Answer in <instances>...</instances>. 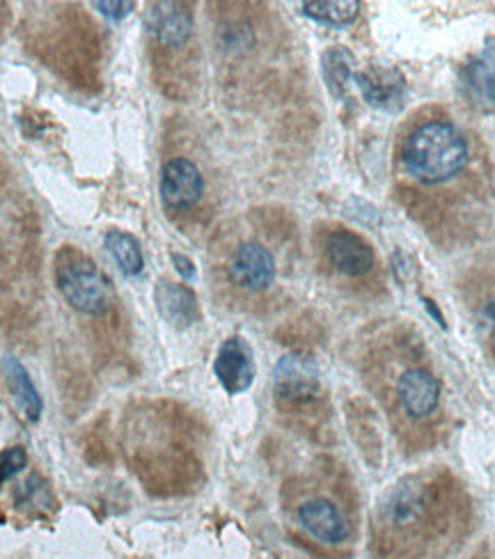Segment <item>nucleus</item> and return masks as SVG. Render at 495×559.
I'll use <instances>...</instances> for the list:
<instances>
[{
  "mask_svg": "<svg viewBox=\"0 0 495 559\" xmlns=\"http://www.w3.org/2000/svg\"><path fill=\"white\" fill-rule=\"evenodd\" d=\"M478 135L440 106L415 110L394 143L397 193L424 223L438 227L445 212L473 200L482 181Z\"/></svg>",
  "mask_w": 495,
  "mask_h": 559,
  "instance_id": "obj_1",
  "label": "nucleus"
},
{
  "mask_svg": "<svg viewBox=\"0 0 495 559\" xmlns=\"http://www.w3.org/2000/svg\"><path fill=\"white\" fill-rule=\"evenodd\" d=\"M363 374L399 445L406 452L436 445L445 429L443 379L427 344L413 329L386 325L367 348Z\"/></svg>",
  "mask_w": 495,
  "mask_h": 559,
  "instance_id": "obj_2",
  "label": "nucleus"
},
{
  "mask_svg": "<svg viewBox=\"0 0 495 559\" xmlns=\"http://www.w3.org/2000/svg\"><path fill=\"white\" fill-rule=\"evenodd\" d=\"M465 502L443 471H422L394 481L374 516L379 559H452L465 537Z\"/></svg>",
  "mask_w": 495,
  "mask_h": 559,
  "instance_id": "obj_3",
  "label": "nucleus"
},
{
  "mask_svg": "<svg viewBox=\"0 0 495 559\" xmlns=\"http://www.w3.org/2000/svg\"><path fill=\"white\" fill-rule=\"evenodd\" d=\"M54 273L62 298L76 312L99 317L110 310L115 298L110 277L76 246H62L58 250Z\"/></svg>",
  "mask_w": 495,
  "mask_h": 559,
  "instance_id": "obj_4",
  "label": "nucleus"
},
{
  "mask_svg": "<svg viewBox=\"0 0 495 559\" xmlns=\"http://www.w3.org/2000/svg\"><path fill=\"white\" fill-rule=\"evenodd\" d=\"M294 521L305 537L323 548H349L356 539V523H353L346 500L328 491L303 496L294 507Z\"/></svg>",
  "mask_w": 495,
  "mask_h": 559,
  "instance_id": "obj_5",
  "label": "nucleus"
},
{
  "mask_svg": "<svg viewBox=\"0 0 495 559\" xmlns=\"http://www.w3.org/2000/svg\"><path fill=\"white\" fill-rule=\"evenodd\" d=\"M227 285L250 296H262L278 283V258L271 246L255 237L241 239L227 254Z\"/></svg>",
  "mask_w": 495,
  "mask_h": 559,
  "instance_id": "obj_6",
  "label": "nucleus"
},
{
  "mask_svg": "<svg viewBox=\"0 0 495 559\" xmlns=\"http://www.w3.org/2000/svg\"><path fill=\"white\" fill-rule=\"evenodd\" d=\"M459 289L475 331L495 362V250L468 269Z\"/></svg>",
  "mask_w": 495,
  "mask_h": 559,
  "instance_id": "obj_7",
  "label": "nucleus"
},
{
  "mask_svg": "<svg viewBox=\"0 0 495 559\" xmlns=\"http://www.w3.org/2000/svg\"><path fill=\"white\" fill-rule=\"evenodd\" d=\"M158 191L165 209L184 214L191 212V209H196L202 202L207 191V179L193 158L173 156L163 163Z\"/></svg>",
  "mask_w": 495,
  "mask_h": 559,
  "instance_id": "obj_8",
  "label": "nucleus"
},
{
  "mask_svg": "<svg viewBox=\"0 0 495 559\" xmlns=\"http://www.w3.org/2000/svg\"><path fill=\"white\" fill-rule=\"evenodd\" d=\"M275 397L292 406L313 404L321 394V377L317 362L305 354L282 356L273 371Z\"/></svg>",
  "mask_w": 495,
  "mask_h": 559,
  "instance_id": "obj_9",
  "label": "nucleus"
},
{
  "mask_svg": "<svg viewBox=\"0 0 495 559\" xmlns=\"http://www.w3.org/2000/svg\"><path fill=\"white\" fill-rule=\"evenodd\" d=\"M323 252L328 266L346 280H365L376 271V254L369 241L346 227L328 231Z\"/></svg>",
  "mask_w": 495,
  "mask_h": 559,
  "instance_id": "obj_10",
  "label": "nucleus"
},
{
  "mask_svg": "<svg viewBox=\"0 0 495 559\" xmlns=\"http://www.w3.org/2000/svg\"><path fill=\"white\" fill-rule=\"evenodd\" d=\"M214 374L227 394H241L252 385L257 374L255 356L241 335L227 337L221 344L214 360Z\"/></svg>",
  "mask_w": 495,
  "mask_h": 559,
  "instance_id": "obj_11",
  "label": "nucleus"
},
{
  "mask_svg": "<svg viewBox=\"0 0 495 559\" xmlns=\"http://www.w3.org/2000/svg\"><path fill=\"white\" fill-rule=\"evenodd\" d=\"M145 21L148 33L158 46H165V49H181L193 37L196 28L193 10L186 3H173V0L150 5Z\"/></svg>",
  "mask_w": 495,
  "mask_h": 559,
  "instance_id": "obj_12",
  "label": "nucleus"
},
{
  "mask_svg": "<svg viewBox=\"0 0 495 559\" xmlns=\"http://www.w3.org/2000/svg\"><path fill=\"white\" fill-rule=\"evenodd\" d=\"M154 300L158 314L170 325H175V329H188V325H193L200 319L198 296L186 285L161 280L154 289Z\"/></svg>",
  "mask_w": 495,
  "mask_h": 559,
  "instance_id": "obj_13",
  "label": "nucleus"
},
{
  "mask_svg": "<svg viewBox=\"0 0 495 559\" xmlns=\"http://www.w3.org/2000/svg\"><path fill=\"white\" fill-rule=\"evenodd\" d=\"M463 85L468 97L484 110H495V41L463 67Z\"/></svg>",
  "mask_w": 495,
  "mask_h": 559,
  "instance_id": "obj_14",
  "label": "nucleus"
},
{
  "mask_svg": "<svg viewBox=\"0 0 495 559\" xmlns=\"http://www.w3.org/2000/svg\"><path fill=\"white\" fill-rule=\"evenodd\" d=\"M3 377L5 383L12 392V400L19 408V413L28 419V423H39L42 411H44V402L39 397V392L28 374V369L23 367V362L14 356H5L3 358Z\"/></svg>",
  "mask_w": 495,
  "mask_h": 559,
  "instance_id": "obj_15",
  "label": "nucleus"
},
{
  "mask_svg": "<svg viewBox=\"0 0 495 559\" xmlns=\"http://www.w3.org/2000/svg\"><path fill=\"white\" fill-rule=\"evenodd\" d=\"M104 246L110 252L115 264L129 277H135L145 269V254L140 248V241L122 229H108L104 235Z\"/></svg>",
  "mask_w": 495,
  "mask_h": 559,
  "instance_id": "obj_16",
  "label": "nucleus"
},
{
  "mask_svg": "<svg viewBox=\"0 0 495 559\" xmlns=\"http://www.w3.org/2000/svg\"><path fill=\"white\" fill-rule=\"evenodd\" d=\"M399 74L397 69H381L379 74H351L353 81L358 83L363 97L367 99V104L372 106H388L392 99L402 97V87H404V79L399 76L394 81H390V76Z\"/></svg>",
  "mask_w": 495,
  "mask_h": 559,
  "instance_id": "obj_17",
  "label": "nucleus"
},
{
  "mask_svg": "<svg viewBox=\"0 0 495 559\" xmlns=\"http://www.w3.org/2000/svg\"><path fill=\"white\" fill-rule=\"evenodd\" d=\"M303 14L323 23L330 28H344L351 26L361 14L358 0H321V3H303Z\"/></svg>",
  "mask_w": 495,
  "mask_h": 559,
  "instance_id": "obj_18",
  "label": "nucleus"
},
{
  "mask_svg": "<svg viewBox=\"0 0 495 559\" xmlns=\"http://www.w3.org/2000/svg\"><path fill=\"white\" fill-rule=\"evenodd\" d=\"M351 56L344 49H330L323 56V76L333 95L342 97V92L351 79Z\"/></svg>",
  "mask_w": 495,
  "mask_h": 559,
  "instance_id": "obj_19",
  "label": "nucleus"
},
{
  "mask_svg": "<svg viewBox=\"0 0 495 559\" xmlns=\"http://www.w3.org/2000/svg\"><path fill=\"white\" fill-rule=\"evenodd\" d=\"M16 502L21 507H49L51 502V491H49V481L42 479L39 475H33L28 481H23Z\"/></svg>",
  "mask_w": 495,
  "mask_h": 559,
  "instance_id": "obj_20",
  "label": "nucleus"
},
{
  "mask_svg": "<svg viewBox=\"0 0 495 559\" xmlns=\"http://www.w3.org/2000/svg\"><path fill=\"white\" fill-rule=\"evenodd\" d=\"M219 39L225 51H241L252 46L255 41V33L246 23H225L219 31Z\"/></svg>",
  "mask_w": 495,
  "mask_h": 559,
  "instance_id": "obj_21",
  "label": "nucleus"
},
{
  "mask_svg": "<svg viewBox=\"0 0 495 559\" xmlns=\"http://www.w3.org/2000/svg\"><path fill=\"white\" fill-rule=\"evenodd\" d=\"M28 465V452L23 450L21 445L14 448H5L0 452V484L10 481L12 477H16L23 468Z\"/></svg>",
  "mask_w": 495,
  "mask_h": 559,
  "instance_id": "obj_22",
  "label": "nucleus"
},
{
  "mask_svg": "<svg viewBox=\"0 0 495 559\" xmlns=\"http://www.w3.org/2000/svg\"><path fill=\"white\" fill-rule=\"evenodd\" d=\"M92 8L97 10L99 14H104L106 19L120 23L133 12L135 3H131V0H127V3H125V0H94Z\"/></svg>",
  "mask_w": 495,
  "mask_h": 559,
  "instance_id": "obj_23",
  "label": "nucleus"
},
{
  "mask_svg": "<svg viewBox=\"0 0 495 559\" xmlns=\"http://www.w3.org/2000/svg\"><path fill=\"white\" fill-rule=\"evenodd\" d=\"M173 264H175L177 273H179L184 280H196V266H193L191 260L186 258V254L173 252Z\"/></svg>",
  "mask_w": 495,
  "mask_h": 559,
  "instance_id": "obj_24",
  "label": "nucleus"
}]
</instances>
